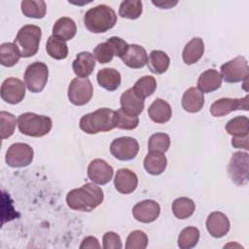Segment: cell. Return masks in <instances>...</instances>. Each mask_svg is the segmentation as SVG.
I'll return each instance as SVG.
<instances>
[{
    "label": "cell",
    "mask_w": 249,
    "mask_h": 249,
    "mask_svg": "<svg viewBox=\"0 0 249 249\" xmlns=\"http://www.w3.org/2000/svg\"><path fill=\"white\" fill-rule=\"evenodd\" d=\"M222 86V77L220 72L215 69H208L202 72L197 80V89L204 93L212 92Z\"/></svg>",
    "instance_id": "obj_21"
},
{
    "label": "cell",
    "mask_w": 249,
    "mask_h": 249,
    "mask_svg": "<svg viewBox=\"0 0 249 249\" xmlns=\"http://www.w3.org/2000/svg\"><path fill=\"white\" fill-rule=\"evenodd\" d=\"M102 241H103L104 249H122L123 248L120 235L114 231H107L106 233H104Z\"/></svg>",
    "instance_id": "obj_43"
},
{
    "label": "cell",
    "mask_w": 249,
    "mask_h": 249,
    "mask_svg": "<svg viewBox=\"0 0 249 249\" xmlns=\"http://www.w3.org/2000/svg\"><path fill=\"white\" fill-rule=\"evenodd\" d=\"M68 99L76 105L82 106L87 104L92 97L93 87L88 78H74L68 87Z\"/></svg>",
    "instance_id": "obj_8"
},
{
    "label": "cell",
    "mask_w": 249,
    "mask_h": 249,
    "mask_svg": "<svg viewBox=\"0 0 249 249\" xmlns=\"http://www.w3.org/2000/svg\"><path fill=\"white\" fill-rule=\"evenodd\" d=\"M81 249H87V248H100V244L98 242V239L94 236H87L83 239L81 245Z\"/></svg>",
    "instance_id": "obj_44"
},
{
    "label": "cell",
    "mask_w": 249,
    "mask_h": 249,
    "mask_svg": "<svg viewBox=\"0 0 249 249\" xmlns=\"http://www.w3.org/2000/svg\"><path fill=\"white\" fill-rule=\"evenodd\" d=\"M144 168L151 175L161 174L167 165V160L163 153L149 152L144 159Z\"/></svg>",
    "instance_id": "obj_27"
},
{
    "label": "cell",
    "mask_w": 249,
    "mask_h": 249,
    "mask_svg": "<svg viewBox=\"0 0 249 249\" xmlns=\"http://www.w3.org/2000/svg\"><path fill=\"white\" fill-rule=\"evenodd\" d=\"M170 146L169 135L162 132H158L149 138L148 141V150L149 152H159L165 153Z\"/></svg>",
    "instance_id": "obj_38"
},
{
    "label": "cell",
    "mask_w": 249,
    "mask_h": 249,
    "mask_svg": "<svg viewBox=\"0 0 249 249\" xmlns=\"http://www.w3.org/2000/svg\"><path fill=\"white\" fill-rule=\"evenodd\" d=\"M236 110H248V95L243 98H220L210 106V113L213 117H223Z\"/></svg>",
    "instance_id": "obj_13"
},
{
    "label": "cell",
    "mask_w": 249,
    "mask_h": 249,
    "mask_svg": "<svg viewBox=\"0 0 249 249\" xmlns=\"http://www.w3.org/2000/svg\"><path fill=\"white\" fill-rule=\"evenodd\" d=\"M248 140H249L248 135L243 137H232L231 145L234 148H243L245 150H248Z\"/></svg>",
    "instance_id": "obj_45"
},
{
    "label": "cell",
    "mask_w": 249,
    "mask_h": 249,
    "mask_svg": "<svg viewBox=\"0 0 249 249\" xmlns=\"http://www.w3.org/2000/svg\"><path fill=\"white\" fill-rule=\"evenodd\" d=\"M41 37V28L34 24L23 25L18 31L14 44L18 47L21 57H30L37 53Z\"/></svg>",
    "instance_id": "obj_5"
},
{
    "label": "cell",
    "mask_w": 249,
    "mask_h": 249,
    "mask_svg": "<svg viewBox=\"0 0 249 249\" xmlns=\"http://www.w3.org/2000/svg\"><path fill=\"white\" fill-rule=\"evenodd\" d=\"M114 124L115 127L125 130H131L137 127L139 124V118L138 116L133 115L124 110L123 108H120L117 111H115Z\"/></svg>",
    "instance_id": "obj_31"
},
{
    "label": "cell",
    "mask_w": 249,
    "mask_h": 249,
    "mask_svg": "<svg viewBox=\"0 0 249 249\" xmlns=\"http://www.w3.org/2000/svg\"><path fill=\"white\" fill-rule=\"evenodd\" d=\"M93 56L94 58L101 64L108 63L112 61L113 57L115 56L113 48L111 45L106 41L103 43L98 44L93 50Z\"/></svg>",
    "instance_id": "obj_41"
},
{
    "label": "cell",
    "mask_w": 249,
    "mask_h": 249,
    "mask_svg": "<svg viewBox=\"0 0 249 249\" xmlns=\"http://www.w3.org/2000/svg\"><path fill=\"white\" fill-rule=\"evenodd\" d=\"M170 59L166 53L159 50L152 51L148 56L147 65L150 71L154 74L160 75L164 73L169 67Z\"/></svg>",
    "instance_id": "obj_28"
},
{
    "label": "cell",
    "mask_w": 249,
    "mask_h": 249,
    "mask_svg": "<svg viewBox=\"0 0 249 249\" xmlns=\"http://www.w3.org/2000/svg\"><path fill=\"white\" fill-rule=\"evenodd\" d=\"M117 22L115 11L104 4L88 10L84 16L86 28L92 33H104L113 28Z\"/></svg>",
    "instance_id": "obj_2"
},
{
    "label": "cell",
    "mask_w": 249,
    "mask_h": 249,
    "mask_svg": "<svg viewBox=\"0 0 249 249\" xmlns=\"http://www.w3.org/2000/svg\"><path fill=\"white\" fill-rule=\"evenodd\" d=\"M18 126L22 134L32 137H42L51 131L53 121L48 116L26 112L18 116Z\"/></svg>",
    "instance_id": "obj_4"
},
{
    "label": "cell",
    "mask_w": 249,
    "mask_h": 249,
    "mask_svg": "<svg viewBox=\"0 0 249 249\" xmlns=\"http://www.w3.org/2000/svg\"><path fill=\"white\" fill-rule=\"evenodd\" d=\"M104 195L94 183H86L79 189H73L66 196L67 205L76 211L90 212L103 202Z\"/></svg>",
    "instance_id": "obj_1"
},
{
    "label": "cell",
    "mask_w": 249,
    "mask_h": 249,
    "mask_svg": "<svg viewBox=\"0 0 249 249\" xmlns=\"http://www.w3.org/2000/svg\"><path fill=\"white\" fill-rule=\"evenodd\" d=\"M113 167L102 159H94L88 166V177L95 184L105 185L113 177Z\"/></svg>",
    "instance_id": "obj_14"
},
{
    "label": "cell",
    "mask_w": 249,
    "mask_h": 249,
    "mask_svg": "<svg viewBox=\"0 0 249 249\" xmlns=\"http://www.w3.org/2000/svg\"><path fill=\"white\" fill-rule=\"evenodd\" d=\"M230 227L229 218L222 212H212L206 219V229L213 237L220 238L225 236L229 232Z\"/></svg>",
    "instance_id": "obj_16"
},
{
    "label": "cell",
    "mask_w": 249,
    "mask_h": 249,
    "mask_svg": "<svg viewBox=\"0 0 249 249\" xmlns=\"http://www.w3.org/2000/svg\"><path fill=\"white\" fill-rule=\"evenodd\" d=\"M123 62L129 68H142L147 64L148 54L146 50L137 44L129 45L127 52L121 57Z\"/></svg>",
    "instance_id": "obj_19"
},
{
    "label": "cell",
    "mask_w": 249,
    "mask_h": 249,
    "mask_svg": "<svg viewBox=\"0 0 249 249\" xmlns=\"http://www.w3.org/2000/svg\"><path fill=\"white\" fill-rule=\"evenodd\" d=\"M199 240V231L196 227L183 229L178 236V247L181 249L194 248Z\"/></svg>",
    "instance_id": "obj_36"
},
{
    "label": "cell",
    "mask_w": 249,
    "mask_h": 249,
    "mask_svg": "<svg viewBox=\"0 0 249 249\" xmlns=\"http://www.w3.org/2000/svg\"><path fill=\"white\" fill-rule=\"evenodd\" d=\"M148 115L153 122L157 124H165L171 118V106L165 100L161 98H157L149 106Z\"/></svg>",
    "instance_id": "obj_20"
},
{
    "label": "cell",
    "mask_w": 249,
    "mask_h": 249,
    "mask_svg": "<svg viewBox=\"0 0 249 249\" xmlns=\"http://www.w3.org/2000/svg\"><path fill=\"white\" fill-rule=\"evenodd\" d=\"M121 108L138 116L144 109V99L140 98L132 89V88L123 92L120 99Z\"/></svg>",
    "instance_id": "obj_26"
},
{
    "label": "cell",
    "mask_w": 249,
    "mask_h": 249,
    "mask_svg": "<svg viewBox=\"0 0 249 249\" xmlns=\"http://www.w3.org/2000/svg\"><path fill=\"white\" fill-rule=\"evenodd\" d=\"M138 184L137 175L127 169V168H121L117 171L114 179V185L116 190L124 195L131 194L135 191Z\"/></svg>",
    "instance_id": "obj_17"
},
{
    "label": "cell",
    "mask_w": 249,
    "mask_h": 249,
    "mask_svg": "<svg viewBox=\"0 0 249 249\" xmlns=\"http://www.w3.org/2000/svg\"><path fill=\"white\" fill-rule=\"evenodd\" d=\"M77 32V26L75 21L67 17L58 18L53 26V36L62 40L69 41L74 38Z\"/></svg>",
    "instance_id": "obj_23"
},
{
    "label": "cell",
    "mask_w": 249,
    "mask_h": 249,
    "mask_svg": "<svg viewBox=\"0 0 249 249\" xmlns=\"http://www.w3.org/2000/svg\"><path fill=\"white\" fill-rule=\"evenodd\" d=\"M34 151L26 143H14L6 153V162L9 166L19 168L29 165L33 160Z\"/></svg>",
    "instance_id": "obj_10"
},
{
    "label": "cell",
    "mask_w": 249,
    "mask_h": 249,
    "mask_svg": "<svg viewBox=\"0 0 249 249\" xmlns=\"http://www.w3.org/2000/svg\"><path fill=\"white\" fill-rule=\"evenodd\" d=\"M110 152L119 160H131L139 152V144L135 138L129 136L119 137L112 141Z\"/></svg>",
    "instance_id": "obj_11"
},
{
    "label": "cell",
    "mask_w": 249,
    "mask_h": 249,
    "mask_svg": "<svg viewBox=\"0 0 249 249\" xmlns=\"http://www.w3.org/2000/svg\"><path fill=\"white\" fill-rule=\"evenodd\" d=\"M46 51L51 57L57 60L64 59L68 55V47L66 43L53 35L48 38Z\"/></svg>",
    "instance_id": "obj_34"
},
{
    "label": "cell",
    "mask_w": 249,
    "mask_h": 249,
    "mask_svg": "<svg viewBox=\"0 0 249 249\" xmlns=\"http://www.w3.org/2000/svg\"><path fill=\"white\" fill-rule=\"evenodd\" d=\"M148 236L147 234L140 230L131 231L125 242L126 249H145L148 245Z\"/></svg>",
    "instance_id": "obj_40"
},
{
    "label": "cell",
    "mask_w": 249,
    "mask_h": 249,
    "mask_svg": "<svg viewBox=\"0 0 249 249\" xmlns=\"http://www.w3.org/2000/svg\"><path fill=\"white\" fill-rule=\"evenodd\" d=\"M17 123L18 121L13 114L5 111L0 112V133L2 139H7L13 135Z\"/></svg>",
    "instance_id": "obj_39"
},
{
    "label": "cell",
    "mask_w": 249,
    "mask_h": 249,
    "mask_svg": "<svg viewBox=\"0 0 249 249\" xmlns=\"http://www.w3.org/2000/svg\"><path fill=\"white\" fill-rule=\"evenodd\" d=\"M21 57L18 47L14 43H3L0 45V62L3 66L12 67Z\"/></svg>",
    "instance_id": "obj_32"
},
{
    "label": "cell",
    "mask_w": 249,
    "mask_h": 249,
    "mask_svg": "<svg viewBox=\"0 0 249 249\" xmlns=\"http://www.w3.org/2000/svg\"><path fill=\"white\" fill-rule=\"evenodd\" d=\"M157 89V81L153 76H143L132 87L133 91L142 99L152 95Z\"/></svg>",
    "instance_id": "obj_35"
},
{
    "label": "cell",
    "mask_w": 249,
    "mask_h": 249,
    "mask_svg": "<svg viewBox=\"0 0 249 249\" xmlns=\"http://www.w3.org/2000/svg\"><path fill=\"white\" fill-rule=\"evenodd\" d=\"M96 79L99 86L109 91L116 90L122 82L120 72L114 68H103L99 70Z\"/></svg>",
    "instance_id": "obj_25"
},
{
    "label": "cell",
    "mask_w": 249,
    "mask_h": 249,
    "mask_svg": "<svg viewBox=\"0 0 249 249\" xmlns=\"http://www.w3.org/2000/svg\"><path fill=\"white\" fill-rule=\"evenodd\" d=\"M107 42L113 48L115 55L120 58L125 54V53L127 52L128 47H129V45L124 40H123L122 38L117 37V36L110 37L109 39H107Z\"/></svg>",
    "instance_id": "obj_42"
},
{
    "label": "cell",
    "mask_w": 249,
    "mask_h": 249,
    "mask_svg": "<svg viewBox=\"0 0 249 249\" xmlns=\"http://www.w3.org/2000/svg\"><path fill=\"white\" fill-rule=\"evenodd\" d=\"M20 8L25 17L32 18H43L47 12V5L43 0H23Z\"/></svg>",
    "instance_id": "obj_29"
},
{
    "label": "cell",
    "mask_w": 249,
    "mask_h": 249,
    "mask_svg": "<svg viewBox=\"0 0 249 249\" xmlns=\"http://www.w3.org/2000/svg\"><path fill=\"white\" fill-rule=\"evenodd\" d=\"M95 67V58L89 52H81L73 60L72 68L79 78H88Z\"/></svg>",
    "instance_id": "obj_18"
},
{
    "label": "cell",
    "mask_w": 249,
    "mask_h": 249,
    "mask_svg": "<svg viewBox=\"0 0 249 249\" xmlns=\"http://www.w3.org/2000/svg\"><path fill=\"white\" fill-rule=\"evenodd\" d=\"M226 131L232 137L247 136L249 132V121L246 116H237L230 120L226 126Z\"/></svg>",
    "instance_id": "obj_33"
},
{
    "label": "cell",
    "mask_w": 249,
    "mask_h": 249,
    "mask_svg": "<svg viewBox=\"0 0 249 249\" xmlns=\"http://www.w3.org/2000/svg\"><path fill=\"white\" fill-rule=\"evenodd\" d=\"M160 213V204L152 199L142 200L132 208V215L135 220L141 223H152L158 219Z\"/></svg>",
    "instance_id": "obj_15"
},
{
    "label": "cell",
    "mask_w": 249,
    "mask_h": 249,
    "mask_svg": "<svg viewBox=\"0 0 249 249\" xmlns=\"http://www.w3.org/2000/svg\"><path fill=\"white\" fill-rule=\"evenodd\" d=\"M25 87V84L18 78H7L1 86V98L9 104H18L24 98Z\"/></svg>",
    "instance_id": "obj_12"
},
{
    "label": "cell",
    "mask_w": 249,
    "mask_h": 249,
    "mask_svg": "<svg viewBox=\"0 0 249 249\" xmlns=\"http://www.w3.org/2000/svg\"><path fill=\"white\" fill-rule=\"evenodd\" d=\"M115 111L109 108H99L94 112L84 115L79 123L80 128L88 134H96L115 128Z\"/></svg>",
    "instance_id": "obj_3"
},
{
    "label": "cell",
    "mask_w": 249,
    "mask_h": 249,
    "mask_svg": "<svg viewBox=\"0 0 249 249\" xmlns=\"http://www.w3.org/2000/svg\"><path fill=\"white\" fill-rule=\"evenodd\" d=\"M248 161L249 157L246 152L232 154L228 164V173L231 181L236 185L242 186L248 183Z\"/></svg>",
    "instance_id": "obj_9"
},
{
    "label": "cell",
    "mask_w": 249,
    "mask_h": 249,
    "mask_svg": "<svg viewBox=\"0 0 249 249\" xmlns=\"http://www.w3.org/2000/svg\"><path fill=\"white\" fill-rule=\"evenodd\" d=\"M196 210V204L189 197H178L172 202V212L178 219L184 220L190 218Z\"/></svg>",
    "instance_id": "obj_30"
},
{
    "label": "cell",
    "mask_w": 249,
    "mask_h": 249,
    "mask_svg": "<svg viewBox=\"0 0 249 249\" xmlns=\"http://www.w3.org/2000/svg\"><path fill=\"white\" fill-rule=\"evenodd\" d=\"M143 11L142 2L139 0H125L123 1L119 8V15L124 18L136 19Z\"/></svg>",
    "instance_id": "obj_37"
},
{
    "label": "cell",
    "mask_w": 249,
    "mask_h": 249,
    "mask_svg": "<svg viewBox=\"0 0 249 249\" xmlns=\"http://www.w3.org/2000/svg\"><path fill=\"white\" fill-rule=\"evenodd\" d=\"M49 68L41 61H35L27 66L24 73V83L31 92H40L47 85Z\"/></svg>",
    "instance_id": "obj_6"
},
{
    "label": "cell",
    "mask_w": 249,
    "mask_h": 249,
    "mask_svg": "<svg viewBox=\"0 0 249 249\" xmlns=\"http://www.w3.org/2000/svg\"><path fill=\"white\" fill-rule=\"evenodd\" d=\"M178 1H169V0H165V1H152V4L160 8V9H170L172 7H174L175 5H177Z\"/></svg>",
    "instance_id": "obj_46"
},
{
    "label": "cell",
    "mask_w": 249,
    "mask_h": 249,
    "mask_svg": "<svg viewBox=\"0 0 249 249\" xmlns=\"http://www.w3.org/2000/svg\"><path fill=\"white\" fill-rule=\"evenodd\" d=\"M204 43L203 40L196 37L186 44L183 50L182 57L186 64L191 65L197 62L203 55Z\"/></svg>",
    "instance_id": "obj_24"
},
{
    "label": "cell",
    "mask_w": 249,
    "mask_h": 249,
    "mask_svg": "<svg viewBox=\"0 0 249 249\" xmlns=\"http://www.w3.org/2000/svg\"><path fill=\"white\" fill-rule=\"evenodd\" d=\"M221 77L229 84L239 83L247 80L249 74L248 62L242 55H238L233 59L222 64Z\"/></svg>",
    "instance_id": "obj_7"
},
{
    "label": "cell",
    "mask_w": 249,
    "mask_h": 249,
    "mask_svg": "<svg viewBox=\"0 0 249 249\" xmlns=\"http://www.w3.org/2000/svg\"><path fill=\"white\" fill-rule=\"evenodd\" d=\"M204 105V95L197 88L188 89L182 96V107L190 113L199 112Z\"/></svg>",
    "instance_id": "obj_22"
}]
</instances>
